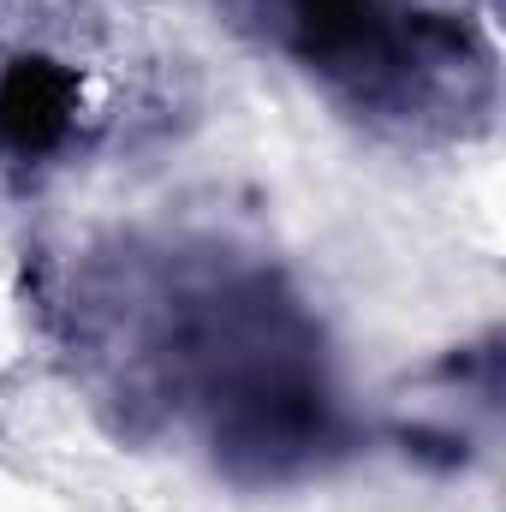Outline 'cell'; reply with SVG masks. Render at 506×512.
<instances>
[{"label":"cell","mask_w":506,"mask_h":512,"mask_svg":"<svg viewBox=\"0 0 506 512\" xmlns=\"http://www.w3.org/2000/svg\"><path fill=\"white\" fill-rule=\"evenodd\" d=\"M72 114V78L48 60H24L0 84V137L12 149H48Z\"/></svg>","instance_id":"6da1fadb"}]
</instances>
